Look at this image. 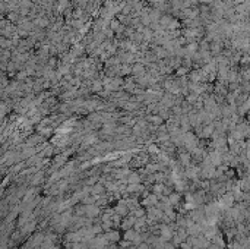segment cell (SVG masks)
Listing matches in <instances>:
<instances>
[{
	"mask_svg": "<svg viewBox=\"0 0 250 249\" xmlns=\"http://www.w3.org/2000/svg\"><path fill=\"white\" fill-rule=\"evenodd\" d=\"M139 249H148V248H146L145 245H142V246H140V248H139Z\"/></svg>",
	"mask_w": 250,
	"mask_h": 249,
	"instance_id": "cell-2",
	"label": "cell"
},
{
	"mask_svg": "<svg viewBox=\"0 0 250 249\" xmlns=\"http://www.w3.org/2000/svg\"><path fill=\"white\" fill-rule=\"evenodd\" d=\"M107 239H110V240H117V239H119V234H117V233H111V234L107 236Z\"/></svg>",
	"mask_w": 250,
	"mask_h": 249,
	"instance_id": "cell-1",
	"label": "cell"
}]
</instances>
